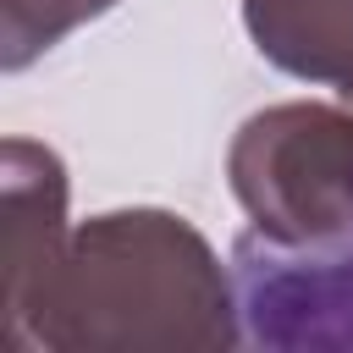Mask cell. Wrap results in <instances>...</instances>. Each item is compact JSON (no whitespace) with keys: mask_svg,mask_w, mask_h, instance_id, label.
Listing matches in <instances>:
<instances>
[{"mask_svg":"<svg viewBox=\"0 0 353 353\" xmlns=\"http://www.w3.org/2000/svg\"><path fill=\"white\" fill-rule=\"evenodd\" d=\"M11 347L165 353L243 342L237 281L171 210H110L66 232L44 281L6 309Z\"/></svg>","mask_w":353,"mask_h":353,"instance_id":"6da1fadb","label":"cell"},{"mask_svg":"<svg viewBox=\"0 0 353 353\" xmlns=\"http://www.w3.org/2000/svg\"><path fill=\"white\" fill-rule=\"evenodd\" d=\"M226 176L254 232L287 248L353 232V105H270L226 149Z\"/></svg>","mask_w":353,"mask_h":353,"instance_id":"7a4b0ae2","label":"cell"},{"mask_svg":"<svg viewBox=\"0 0 353 353\" xmlns=\"http://www.w3.org/2000/svg\"><path fill=\"white\" fill-rule=\"evenodd\" d=\"M232 281L243 342L353 347V232L303 248L248 232L232 248Z\"/></svg>","mask_w":353,"mask_h":353,"instance_id":"3957f363","label":"cell"},{"mask_svg":"<svg viewBox=\"0 0 353 353\" xmlns=\"http://www.w3.org/2000/svg\"><path fill=\"white\" fill-rule=\"evenodd\" d=\"M66 165L50 143L6 138L0 149V265L6 309H17L66 243Z\"/></svg>","mask_w":353,"mask_h":353,"instance_id":"277c9868","label":"cell"},{"mask_svg":"<svg viewBox=\"0 0 353 353\" xmlns=\"http://www.w3.org/2000/svg\"><path fill=\"white\" fill-rule=\"evenodd\" d=\"M243 28L270 66L353 105V0H243Z\"/></svg>","mask_w":353,"mask_h":353,"instance_id":"5b68a950","label":"cell"},{"mask_svg":"<svg viewBox=\"0 0 353 353\" xmlns=\"http://www.w3.org/2000/svg\"><path fill=\"white\" fill-rule=\"evenodd\" d=\"M116 0H0V66L22 72Z\"/></svg>","mask_w":353,"mask_h":353,"instance_id":"8992f818","label":"cell"}]
</instances>
